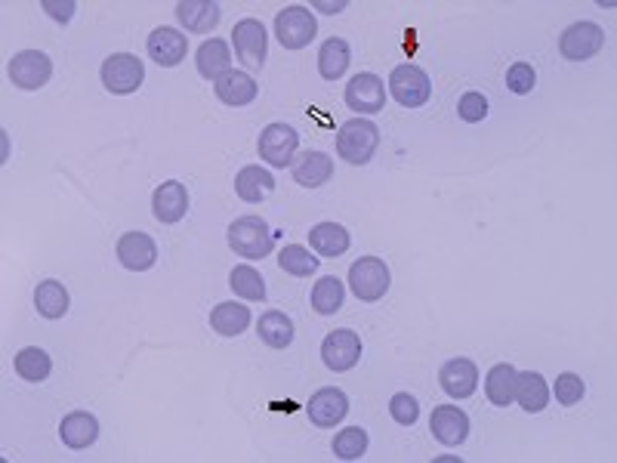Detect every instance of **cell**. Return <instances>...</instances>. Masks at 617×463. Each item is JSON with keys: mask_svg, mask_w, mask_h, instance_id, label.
Instances as JSON below:
<instances>
[{"mask_svg": "<svg viewBox=\"0 0 617 463\" xmlns=\"http://www.w3.org/2000/svg\"><path fill=\"white\" fill-rule=\"evenodd\" d=\"M213 93L223 105H232V109H241V105H250L260 96V87L253 81L247 71H229L226 78H220L213 84Z\"/></svg>", "mask_w": 617, "mask_h": 463, "instance_id": "603a6c76", "label": "cell"}, {"mask_svg": "<svg viewBox=\"0 0 617 463\" xmlns=\"http://www.w3.org/2000/svg\"><path fill=\"white\" fill-rule=\"evenodd\" d=\"M297 149H300V133L290 127V124H269V127L260 133V142H257L260 158H263L266 164H272V167L294 164Z\"/></svg>", "mask_w": 617, "mask_h": 463, "instance_id": "ba28073f", "label": "cell"}, {"mask_svg": "<svg viewBox=\"0 0 617 463\" xmlns=\"http://www.w3.org/2000/svg\"><path fill=\"white\" fill-rule=\"evenodd\" d=\"M439 383L451 399H469L479 389V368L469 359H451L442 365Z\"/></svg>", "mask_w": 617, "mask_h": 463, "instance_id": "ac0fdd59", "label": "cell"}, {"mask_svg": "<svg viewBox=\"0 0 617 463\" xmlns=\"http://www.w3.org/2000/svg\"><path fill=\"white\" fill-rule=\"evenodd\" d=\"M602 47H605V31L596 22H574L562 31V38H559V53L568 62L593 59Z\"/></svg>", "mask_w": 617, "mask_h": 463, "instance_id": "52a82bcc", "label": "cell"}, {"mask_svg": "<svg viewBox=\"0 0 617 463\" xmlns=\"http://www.w3.org/2000/svg\"><path fill=\"white\" fill-rule=\"evenodd\" d=\"M343 99L346 105L355 112V115H377L386 109V87H383V78L371 75V71H361L355 75L346 90H343Z\"/></svg>", "mask_w": 617, "mask_h": 463, "instance_id": "9c48e42d", "label": "cell"}, {"mask_svg": "<svg viewBox=\"0 0 617 463\" xmlns=\"http://www.w3.org/2000/svg\"><path fill=\"white\" fill-rule=\"evenodd\" d=\"M584 393H587V386H584V380H580L577 374L565 371V374L556 377V402L559 405L571 408V405H577L580 399H584Z\"/></svg>", "mask_w": 617, "mask_h": 463, "instance_id": "8d00e7d4", "label": "cell"}, {"mask_svg": "<svg viewBox=\"0 0 617 463\" xmlns=\"http://www.w3.org/2000/svg\"><path fill=\"white\" fill-rule=\"evenodd\" d=\"M102 84L108 93L115 96H130L142 87L145 81V65L142 59H136L133 53H112L102 62Z\"/></svg>", "mask_w": 617, "mask_h": 463, "instance_id": "277c9868", "label": "cell"}, {"mask_svg": "<svg viewBox=\"0 0 617 463\" xmlns=\"http://www.w3.org/2000/svg\"><path fill=\"white\" fill-rule=\"evenodd\" d=\"M275 34L284 50H303L315 41L318 22L306 7H287L275 16Z\"/></svg>", "mask_w": 617, "mask_h": 463, "instance_id": "8992f818", "label": "cell"}, {"mask_svg": "<svg viewBox=\"0 0 617 463\" xmlns=\"http://www.w3.org/2000/svg\"><path fill=\"white\" fill-rule=\"evenodd\" d=\"M59 439L71 451H84V448H90L99 439V420L93 414H87V411H71L59 423Z\"/></svg>", "mask_w": 617, "mask_h": 463, "instance_id": "44dd1931", "label": "cell"}, {"mask_svg": "<svg viewBox=\"0 0 617 463\" xmlns=\"http://www.w3.org/2000/svg\"><path fill=\"white\" fill-rule=\"evenodd\" d=\"M457 115H460V121H466V124L485 121V118H488V99H485L482 93H476V90L463 93L460 102H457Z\"/></svg>", "mask_w": 617, "mask_h": 463, "instance_id": "74e56055", "label": "cell"}, {"mask_svg": "<svg viewBox=\"0 0 617 463\" xmlns=\"http://www.w3.org/2000/svg\"><path fill=\"white\" fill-rule=\"evenodd\" d=\"M68 291L65 284L56 281V278H47L38 284V291H34V306H38V315L50 318V322H56V318H62L68 312Z\"/></svg>", "mask_w": 617, "mask_h": 463, "instance_id": "4dcf8cb0", "label": "cell"}, {"mask_svg": "<svg viewBox=\"0 0 617 463\" xmlns=\"http://www.w3.org/2000/svg\"><path fill=\"white\" fill-rule=\"evenodd\" d=\"M389 414H392V420H395L398 426H414L417 417H420V405H417V399L408 396V393H395L392 402H389Z\"/></svg>", "mask_w": 617, "mask_h": 463, "instance_id": "ab89813d", "label": "cell"}, {"mask_svg": "<svg viewBox=\"0 0 617 463\" xmlns=\"http://www.w3.org/2000/svg\"><path fill=\"white\" fill-rule=\"evenodd\" d=\"M377 146H380V130L374 121H365V118H352L346 124H340V133H337V155L355 167L368 164L374 155H377Z\"/></svg>", "mask_w": 617, "mask_h": 463, "instance_id": "6da1fadb", "label": "cell"}, {"mask_svg": "<svg viewBox=\"0 0 617 463\" xmlns=\"http://www.w3.org/2000/svg\"><path fill=\"white\" fill-rule=\"evenodd\" d=\"M195 65H198V75L210 84H216L220 78H226L232 71V50L226 41L220 38H210L198 47L195 53Z\"/></svg>", "mask_w": 617, "mask_h": 463, "instance_id": "d6986e66", "label": "cell"}, {"mask_svg": "<svg viewBox=\"0 0 617 463\" xmlns=\"http://www.w3.org/2000/svg\"><path fill=\"white\" fill-rule=\"evenodd\" d=\"M429 430L432 436L439 439L448 448H457L466 442L469 436V417L457 408V405H439L429 417Z\"/></svg>", "mask_w": 617, "mask_h": 463, "instance_id": "2e32d148", "label": "cell"}, {"mask_svg": "<svg viewBox=\"0 0 617 463\" xmlns=\"http://www.w3.org/2000/svg\"><path fill=\"white\" fill-rule=\"evenodd\" d=\"M186 210H189V192L183 183H176V180H167L155 189L152 195V213H155V220L164 223V226H173L186 217Z\"/></svg>", "mask_w": 617, "mask_h": 463, "instance_id": "e0dca14e", "label": "cell"}, {"mask_svg": "<svg viewBox=\"0 0 617 463\" xmlns=\"http://www.w3.org/2000/svg\"><path fill=\"white\" fill-rule=\"evenodd\" d=\"M361 359V340L355 331L349 328H340V331H331L321 343V362L328 365L331 371L343 374V371H352Z\"/></svg>", "mask_w": 617, "mask_h": 463, "instance_id": "8fae6325", "label": "cell"}, {"mask_svg": "<svg viewBox=\"0 0 617 463\" xmlns=\"http://www.w3.org/2000/svg\"><path fill=\"white\" fill-rule=\"evenodd\" d=\"M290 167H294V180L303 189H318L334 176V158H328L324 152H315V149L297 155Z\"/></svg>", "mask_w": 617, "mask_h": 463, "instance_id": "7402d4cb", "label": "cell"}, {"mask_svg": "<svg viewBox=\"0 0 617 463\" xmlns=\"http://www.w3.org/2000/svg\"><path fill=\"white\" fill-rule=\"evenodd\" d=\"M220 4H213V0H179L176 4V19L186 31L192 34H207L220 25Z\"/></svg>", "mask_w": 617, "mask_h": 463, "instance_id": "ffe728a7", "label": "cell"}, {"mask_svg": "<svg viewBox=\"0 0 617 463\" xmlns=\"http://www.w3.org/2000/svg\"><path fill=\"white\" fill-rule=\"evenodd\" d=\"M210 328L220 337H238L250 328V309L241 303H216L210 312Z\"/></svg>", "mask_w": 617, "mask_h": 463, "instance_id": "83f0119b", "label": "cell"}, {"mask_svg": "<svg viewBox=\"0 0 617 463\" xmlns=\"http://www.w3.org/2000/svg\"><path fill=\"white\" fill-rule=\"evenodd\" d=\"M16 374L28 383H44L53 371V359L41 349V346H25L19 355H16V362H13Z\"/></svg>", "mask_w": 617, "mask_h": 463, "instance_id": "1f68e13d", "label": "cell"}, {"mask_svg": "<svg viewBox=\"0 0 617 463\" xmlns=\"http://www.w3.org/2000/svg\"><path fill=\"white\" fill-rule=\"evenodd\" d=\"M528 414H537L550 405V386L537 371H522L516 374V396H513Z\"/></svg>", "mask_w": 617, "mask_h": 463, "instance_id": "484cf974", "label": "cell"}, {"mask_svg": "<svg viewBox=\"0 0 617 463\" xmlns=\"http://www.w3.org/2000/svg\"><path fill=\"white\" fill-rule=\"evenodd\" d=\"M306 411H309V420L315 426H321V430H331V426H337L349 414V396L337 386H324L309 399Z\"/></svg>", "mask_w": 617, "mask_h": 463, "instance_id": "4fadbf2b", "label": "cell"}, {"mask_svg": "<svg viewBox=\"0 0 617 463\" xmlns=\"http://www.w3.org/2000/svg\"><path fill=\"white\" fill-rule=\"evenodd\" d=\"M44 10L56 19V22H68L71 16H75V4H53V0H44Z\"/></svg>", "mask_w": 617, "mask_h": 463, "instance_id": "60d3db41", "label": "cell"}, {"mask_svg": "<svg viewBox=\"0 0 617 463\" xmlns=\"http://www.w3.org/2000/svg\"><path fill=\"white\" fill-rule=\"evenodd\" d=\"M53 78V62L41 50H22L10 59V81L19 90H41Z\"/></svg>", "mask_w": 617, "mask_h": 463, "instance_id": "30bf717a", "label": "cell"}, {"mask_svg": "<svg viewBox=\"0 0 617 463\" xmlns=\"http://www.w3.org/2000/svg\"><path fill=\"white\" fill-rule=\"evenodd\" d=\"M349 244H352V238H349V232L340 223H318L309 232V247L318 257H324V260L343 257L349 251Z\"/></svg>", "mask_w": 617, "mask_h": 463, "instance_id": "d4e9b609", "label": "cell"}, {"mask_svg": "<svg viewBox=\"0 0 617 463\" xmlns=\"http://www.w3.org/2000/svg\"><path fill=\"white\" fill-rule=\"evenodd\" d=\"M278 266H281V272L294 275V278H309L318 272L321 257H312L309 247H303V244H287L278 254Z\"/></svg>", "mask_w": 617, "mask_h": 463, "instance_id": "e575fe53", "label": "cell"}, {"mask_svg": "<svg viewBox=\"0 0 617 463\" xmlns=\"http://www.w3.org/2000/svg\"><path fill=\"white\" fill-rule=\"evenodd\" d=\"M315 7H318L321 13H331V16H334V13H340V10H346L343 0H340V4H315Z\"/></svg>", "mask_w": 617, "mask_h": 463, "instance_id": "b9f144b4", "label": "cell"}, {"mask_svg": "<svg viewBox=\"0 0 617 463\" xmlns=\"http://www.w3.org/2000/svg\"><path fill=\"white\" fill-rule=\"evenodd\" d=\"M516 368L513 365H494L485 377V393H488V402L497 405V408H506L513 405V396H516Z\"/></svg>", "mask_w": 617, "mask_h": 463, "instance_id": "f1b7e54d", "label": "cell"}, {"mask_svg": "<svg viewBox=\"0 0 617 463\" xmlns=\"http://www.w3.org/2000/svg\"><path fill=\"white\" fill-rule=\"evenodd\" d=\"M145 50H149V56L161 65V68H173L186 59L189 53V38L183 31H176L170 25H161L149 34V41H145Z\"/></svg>", "mask_w": 617, "mask_h": 463, "instance_id": "5bb4252c", "label": "cell"}, {"mask_svg": "<svg viewBox=\"0 0 617 463\" xmlns=\"http://www.w3.org/2000/svg\"><path fill=\"white\" fill-rule=\"evenodd\" d=\"M257 334L266 346L272 349H287L290 343H294V322L278 312V309H269L260 315V325H257Z\"/></svg>", "mask_w": 617, "mask_h": 463, "instance_id": "f546056e", "label": "cell"}, {"mask_svg": "<svg viewBox=\"0 0 617 463\" xmlns=\"http://www.w3.org/2000/svg\"><path fill=\"white\" fill-rule=\"evenodd\" d=\"M343 297H346L343 281L334 278V275H324V278L315 281V288H312V309L318 315H334V312H340Z\"/></svg>", "mask_w": 617, "mask_h": 463, "instance_id": "836d02e7", "label": "cell"}, {"mask_svg": "<svg viewBox=\"0 0 617 463\" xmlns=\"http://www.w3.org/2000/svg\"><path fill=\"white\" fill-rule=\"evenodd\" d=\"M352 62V50L343 38H328L318 50V75L324 81H340Z\"/></svg>", "mask_w": 617, "mask_h": 463, "instance_id": "4316f807", "label": "cell"}, {"mask_svg": "<svg viewBox=\"0 0 617 463\" xmlns=\"http://www.w3.org/2000/svg\"><path fill=\"white\" fill-rule=\"evenodd\" d=\"M534 84H537V71L528 62H516V65H510V71H506V90L516 93V96L531 93Z\"/></svg>", "mask_w": 617, "mask_h": 463, "instance_id": "f35d334b", "label": "cell"}, {"mask_svg": "<svg viewBox=\"0 0 617 463\" xmlns=\"http://www.w3.org/2000/svg\"><path fill=\"white\" fill-rule=\"evenodd\" d=\"M229 288L241 300H250V303H263L266 300V281H263V275L253 266H235L229 272Z\"/></svg>", "mask_w": 617, "mask_h": 463, "instance_id": "d6a6232c", "label": "cell"}, {"mask_svg": "<svg viewBox=\"0 0 617 463\" xmlns=\"http://www.w3.org/2000/svg\"><path fill=\"white\" fill-rule=\"evenodd\" d=\"M389 266L380 257H361L358 263H352L349 269V288L361 303H377L386 297L389 291Z\"/></svg>", "mask_w": 617, "mask_h": 463, "instance_id": "3957f363", "label": "cell"}, {"mask_svg": "<svg viewBox=\"0 0 617 463\" xmlns=\"http://www.w3.org/2000/svg\"><path fill=\"white\" fill-rule=\"evenodd\" d=\"M118 260L124 269L130 272H145V269H152L158 263V244L145 235V232H127L118 238Z\"/></svg>", "mask_w": 617, "mask_h": 463, "instance_id": "9a60e30c", "label": "cell"}, {"mask_svg": "<svg viewBox=\"0 0 617 463\" xmlns=\"http://www.w3.org/2000/svg\"><path fill=\"white\" fill-rule=\"evenodd\" d=\"M232 44L238 59L247 68H263L266 62V28L260 19H241L232 31Z\"/></svg>", "mask_w": 617, "mask_h": 463, "instance_id": "7c38bea8", "label": "cell"}, {"mask_svg": "<svg viewBox=\"0 0 617 463\" xmlns=\"http://www.w3.org/2000/svg\"><path fill=\"white\" fill-rule=\"evenodd\" d=\"M334 454L340 460H361L368 451V433L361 430V426H349V430H340L334 436Z\"/></svg>", "mask_w": 617, "mask_h": 463, "instance_id": "d590c367", "label": "cell"}, {"mask_svg": "<svg viewBox=\"0 0 617 463\" xmlns=\"http://www.w3.org/2000/svg\"><path fill=\"white\" fill-rule=\"evenodd\" d=\"M275 192V176L269 170H263L260 164L241 167L235 176V195L247 204H260Z\"/></svg>", "mask_w": 617, "mask_h": 463, "instance_id": "cb8c5ba5", "label": "cell"}, {"mask_svg": "<svg viewBox=\"0 0 617 463\" xmlns=\"http://www.w3.org/2000/svg\"><path fill=\"white\" fill-rule=\"evenodd\" d=\"M389 90H392V96L398 99V105H405V109H423V105L432 99L429 75H426L420 65H408V62L392 68Z\"/></svg>", "mask_w": 617, "mask_h": 463, "instance_id": "5b68a950", "label": "cell"}, {"mask_svg": "<svg viewBox=\"0 0 617 463\" xmlns=\"http://www.w3.org/2000/svg\"><path fill=\"white\" fill-rule=\"evenodd\" d=\"M229 247L244 260H263L275 247V232L263 217H238L229 226Z\"/></svg>", "mask_w": 617, "mask_h": 463, "instance_id": "7a4b0ae2", "label": "cell"}]
</instances>
